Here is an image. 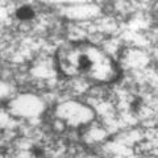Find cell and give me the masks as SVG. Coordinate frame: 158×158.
<instances>
[{"label": "cell", "mask_w": 158, "mask_h": 158, "mask_svg": "<svg viewBox=\"0 0 158 158\" xmlns=\"http://www.w3.org/2000/svg\"><path fill=\"white\" fill-rule=\"evenodd\" d=\"M57 63L67 77L86 78L95 83H109L119 77L116 61L88 41H73L57 51Z\"/></svg>", "instance_id": "cell-1"}, {"label": "cell", "mask_w": 158, "mask_h": 158, "mask_svg": "<svg viewBox=\"0 0 158 158\" xmlns=\"http://www.w3.org/2000/svg\"><path fill=\"white\" fill-rule=\"evenodd\" d=\"M34 16H36L34 9L29 5H23L20 8H17V11H16V17L19 20H21V21H29Z\"/></svg>", "instance_id": "cell-2"}, {"label": "cell", "mask_w": 158, "mask_h": 158, "mask_svg": "<svg viewBox=\"0 0 158 158\" xmlns=\"http://www.w3.org/2000/svg\"><path fill=\"white\" fill-rule=\"evenodd\" d=\"M32 153H33V156L36 157V158H42L44 156V149L41 146H34L33 149H32Z\"/></svg>", "instance_id": "cell-3"}]
</instances>
